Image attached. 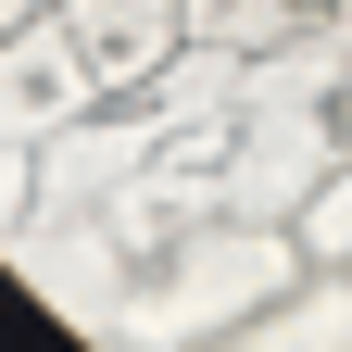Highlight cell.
<instances>
[{"instance_id":"obj_1","label":"cell","mask_w":352,"mask_h":352,"mask_svg":"<svg viewBox=\"0 0 352 352\" xmlns=\"http://www.w3.org/2000/svg\"><path fill=\"white\" fill-rule=\"evenodd\" d=\"M0 264L101 352H189V340H239L302 277V227L239 214L214 189H101L76 214L13 227Z\"/></svg>"},{"instance_id":"obj_2","label":"cell","mask_w":352,"mask_h":352,"mask_svg":"<svg viewBox=\"0 0 352 352\" xmlns=\"http://www.w3.org/2000/svg\"><path fill=\"white\" fill-rule=\"evenodd\" d=\"M352 176V25H315L289 51H252V126H239V214L302 227V201Z\"/></svg>"},{"instance_id":"obj_3","label":"cell","mask_w":352,"mask_h":352,"mask_svg":"<svg viewBox=\"0 0 352 352\" xmlns=\"http://www.w3.org/2000/svg\"><path fill=\"white\" fill-rule=\"evenodd\" d=\"M101 101H88V76L63 51V25H0V227L13 214H38V151L63 139V126H88Z\"/></svg>"},{"instance_id":"obj_4","label":"cell","mask_w":352,"mask_h":352,"mask_svg":"<svg viewBox=\"0 0 352 352\" xmlns=\"http://www.w3.org/2000/svg\"><path fill=\"white\" fill-rule=\"evenodd\" d=\"M63 51L88 76V101H126V88H151L176 51H189V0H63Z\"/></svg>"},{"instance_id":"obj_5","label":"cell","mask_w":352,"mask_h":352,"mask_svg":"<svg viewBox=\"0 0 352 352\" xmlns=\"http://www.w3.org/2000/svg\"><path fill=\"white\" fill-rule=\"evenodd\" d=\"M239 352H352V252L340 264H302V277L239 327Z\"/></svg>"},{"instance_id":"obj_6","label":"cell","mask_w":352,"mask_h":352,"mask_svg":"<svg viewBox=\"0 0 352 352\" xmlns=\"http://www.w3.org/2000/svg\"><path fill=\"white\" fill-rule=\"evenodd\" d=\"M315 25H352V0H189V38H214V51H289V38Z\"/></svg>"},{"instance_id":"obj_7","label":"cell","mask_w":352,"mask_h":352,"mask_svg":"<svg viewBox=\"0 0 352 352\" xmlns=\"http://www.w3.org/2000/svg\"><path fill=\"white\" fill-rule=\"evenodd\" d=\"M340 252H352V176H327L302 201V264H340Z\"/></svg>"},{"instance_id":"obj_8","label":"cell","mask_w":352,"mask_h":352,"mask_svg":"<svg viewBox=\"0 0 352 352\" xmlns=\"http://www.w3.org/2000/svg\"><path fill=\"white\" fill-rule=\"evenodd\" d=\"M38 13H63V0H0V25H38Z\"/></svg>"}]
</instances>
